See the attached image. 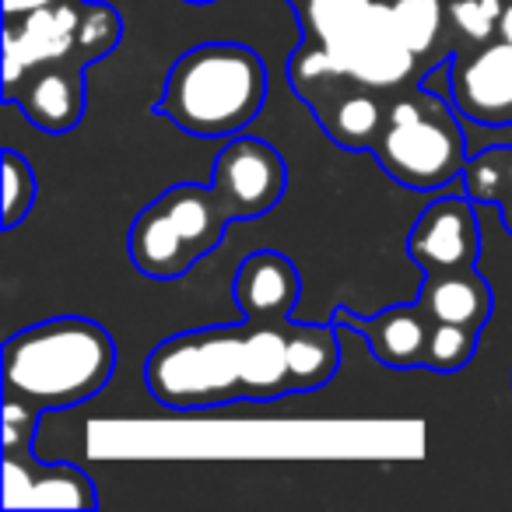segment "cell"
<instances>
[{
  "label": "cell",
  "instance_id": "obj_1",
  "mask_svg": "<svg viewBox=\"0 0 512 512\" xmlns=\"http://www.w3.org/2000/svg\"><path fill=\"white\" fill-rule=\"evenodd\" d=\"M116 372V341L88 316L32 323L4 344V397L36 411H67L106 390Z\"/></svg>",
  "mask_w": 512,
  "mask_h": 512
},
{
  "label": "cell",
  "instance_id": "obj_2",
  "mask_svg": "<svg viewBox=\"0 0 512 512\" xmlns=\"http://www.w3.org/2000/svg\"><path fill=\"white\" fill-rule=\"evenodd\" d=\"M267 102V64L242 43H200L172 64L155 113L193 137H235Z\"/></svg>",
  "mask_w": 512,
  "mask_h": 512
},
{
  "label": "cell",
  "instance_id": "obj_3",
  "mask_svg": "<svg viewBox=\"0 0 512 512\" xmlns=\"http://www.w3.org/2000/svg\"><path fill=\"white\" fill-rule=\"evenodd\" d=\"M302 32L323 43L344 78L376 92H400L425 74V60L400 43L390 0H302Z\"/></svg>",
  "mask_w": 512,
  "mask_h": 512
},
{
  "label": "cell",
  "instance_id": "obj_4",
  "mask_svg": "<svg viewBox=\"0 0 512 512\" xmlns=\"http://www.w3.org/2000/svg\"><path fill=\"white\" fill-rule=\"evenodd\" d=\"M372 155L379 169L407 190H442L460 179L467 141L456 109H449V95L442 99L421 85L400 88L386 102V123Z\"/></svg>",
  "mask_w": 512,
  "mask_h": 512
},
{
  "label": "cell",
  "instance_id": "obj_5",
  "mask_svg": "<svg viewBox=\"0 0 512 512\" xmlns=\"http://www.w3.org/2000/svg\"><path fill=\"white\" fill-rule=\"evenodd\" d=\"M228 225L232 214L214 186L176 183L158 193L130 225V264L144 278L176 281L225 239Z\"/></svg>",
  "mask_w": 512,
  "mask_h": 512
},
{
  "label": "cell",
  "instance_id": "obj_6",
  "mask_svg": "<svg viewBox=\"0 0 512 512\" xmlns=\"http://www.w3.org/2000/svg\"><path fill=\"white\" fill-rule=\"evenodd\" d=\"M151 397L172 411L239 404L242 400V323L165 337L144 365Z\"/></svg>",
  "mask_w": 512,
  "mask_h": 512
},
{
  "label": "cell",
  "instance_id": "obj_7",
  "mask_svg": "<svg viewBox=\"0 0 512 512\" xmlns=\"http://www.w3.org/2000/svg\"><path fill=\"white\" fill-rule=\"evenodd\" d=\"M211 186L232 221H249L281 204L288 190V165L267 141L235 134L214 158Z\"/></svg>",
  "mask_w": 512,
  "mask_h": 512
},
{
  "label": "cell",
  "instance_id": "obj_8",
  "mask_svg": "<svg viewBox=\"0 0 512 512\" xmlns=\"http://www.w3.org/2000/svg\"><path fill=\"white\" fill-rule=\"evenodd\" d=\"M446 95L463 120L481 127H512V46L505 39H491L456 50Z\"/></svg>",
  "mask_w": 512,
  "mask_h": 512
},
{
  "label": "cell",
  "instance_id": "obj_9",
  "mask_svg": "<svg viewBox=\"0 0 512 512\" xmlns=\"http://www.w3.org/2000/svg\"><path fill=\"white\" fill-rule=\"evenodd\" d=\"M407 256L425 274L470 271L481 256V228H477L474 200L460 193L435 197L418 214L407 235Z\"/></svg>",
  "mask_w": 512,
  "mask_h": 512
},
{
  "label": "cell",
  "instance_id": "obj_10",
  "mask_svg": "<svg viewBox=\"0 0 512 512\" xmlns=\"http://www.w3.org/2000/svg\"><path fill=\"white\" fill-rule=\"evenodd\" d=\"M81 0H60L50 8L8 18L4 25V88L18 85L29 71L74 57Z\"/></svg>",
  "mask_w": 512,
  "mask_h": 512
},
{
  "label": "cell",
  "instance_id": "obj_11",
  "mask_svg": "<svg viewBox=\"0 0 512 512\" xmlns=\"http://www.w3.org/2000/svg\"><path fill=\"white\" fill-rule=\"evenodd\" d=\"M88 67L74 60L36 67L18 85L4 88V102L22 106L25 120L43 134H67L85 120L88 109Z\"/></svg>",
  "mask_w": 512,
  "mask_h": 512
},
{
  "label": "cell",
  "instance_id": "obj_12",
  "mask_svg": "<svg viewBox=\"0 0 512 512\" xmlns=\"http://www.w3.org/2000/svg\"><path fill=\"white\" fill-rule=\"evenodd\" d=\"M8 509H95V481L74 463H39L32 449H8L4 460Z\"/></svg>",
  "mask_w": 512,
  "mask_h": 512
},
{
  "label": "cell",
  "instance_id": "obj_13",
  "mask_svg": "<svg viewBox=\"0 0 512 512\" xmlns=\"http://www.w3.org/2000/svg\"><path fill=\"white\" fill-rule=\"evenodd\" d=\"M299 292V267L278 249L249 253L232 281V295L242 320H288L295 313Z\"/></svg>",
  "mask_w": 512,
  "mask_h": 512
},
{
  "label": "cell",
  "instance_id": "obj_14",
  "mask_svg": "<svg viewBox=\"0 0 512 512\" xmlns=\"http://www.w3.org/2000/svg\"><path fill=\"white\" fill-rule=\"evenodd\" d=\"M334 323L369 337V348L376 355V362L390 365V369H418L425 362L428 337H432V316L425 313L421 302L390 306L383 313L369 316V320L348 313V309H337Z\"/></svg>",
  "mask_w": 512,
  "mask_h": 512
},
{
  "label": "cell",
  "instance_id": "obj_15",
  "mask_svg": "<svg viewBox=\"0 0 512 512\" xmlns=\"http://www.w3.org/2000/svg\"><path fill=\"white\" fill-rule=\"evenodd\" d=\"M288 320H242V400L271 404L292 393Z\"/></svg>",
  "mask_w": 512,
  "mask_h": 512
},
{
  "label": "cell",
  "instance_id": "obj_16",
  "mask_svg": "<svg viewBox=\"0 0 512 512\" xmlns=\"http://www.w3.org/2000/svg\"><path fill=\"white\" fill-rule=\"evenodd\" d=\"M386 102L376 88H365L358 81H337L323 99L313 102L316 120L323 123L327 137L344 151H372L379 141V130L386 123Z\"/></svg>",
  "mask_w": 512,
  "mask_h": 512
},
{
  "label": "cell",
  "instance_id": "obj_17",
  "mask_svg": "<svg viewBox=\"0 0 512 512\" xmlns=\"http://www.w3.org/2000/svg\"><path fill=\"white\" fill-rule=\"evenodd\" d=\"M418 302L432 316V323H456V327L470 330H484V323L491 320V306H495L491 285L477 274V267L425 274Z\"/></svg>",
  "mask_w": 512,
  "mask_h": 512
},
{
  "label": "cell",
  "instance_id": "obj_18",
  "mask_svg": "<svg viewBox=\"0 0 512 512\" xmlns=\"http://www.w3.org/2000/svg\"><path fill=\"white\" fill-rule=\"evenodd\" d=\"M341 369V344L330 323H292L288 320V372L292 393L320 390Z\"/></svg>",
  "mask_w": 512,
  "mask_h": 512
},
{
  "label": "cell",
  "instance_id": "obj_19",
  "mask_svg": "<svg viewBox=\"0 0 512 512\" xmlns=\"http://www.w3.org/2000/svg\"><path fill=\"white\" fill-rule=\"evenodd\" d=\"M390 18L400 43L421 60H432L446 39V0H390Z\"/></svg>",
  "mask_w": 512,
  "mask_h": 512
},
{
  "label": "cell",
  "instance_id": "obj_20",
  "mask_svg": "<svg viewBox=\"0 0 512 512\" xmlns=\"http://www.w3.org/2000/svg\"><path fill=\"white\" fill-rule=\"evenodd\" d=\"M123 39V18L113 4L102 0H81V18H78V43H74V64L92 67L102 57L120 46Z\"/></svg>",
  "mask_w": 512,
  "mask_h": 512
},
{
  "label": "cell",
  "instance_id": "obj_21",
  "mask_svg": "<svg viewBox=\"0 0 512 512\" xmlns=\"http://www.w3.org/2000/svg\"><path fill=\"white\" fill-rule=\"evenodd\" d=\"M505 0H446V36H453V53L498 39Z\"/></svg>",
  "mask_w": 512,
  "mask_h": 512
},
{
  "label": "cell",
  "instance_id": "obj_22",
  "mask_svg": "<svg viewBox=\"0 0 512 512\" xmlns=\"http://www.w3.org/2000/svg\"><path fill=\"white\" fill-rule=\"evenodd\" d=\"M463 193L474 200L477 207H498L509 193L512 179V144L509 148H488L481 155L467 158L463 165Z\"/></svg>",
  "mask_w": 512,
  "mask_h": 512
},
{
  "label": "cell",
  "instance_id": "obj_23",
  "mask_svg": "<svg viewBox=\"0 0 512 512\" xmlns=\"http://www.w3.org/2000/svg\"><path fill=\"white\" fill-rule=\"evenodd\" d=\"M477 337H481V330L456 327V323H432V337H428L425 362H421V369L442 372V376H449V372H460L463 365L474 358Z\"/></svg>",
  "mask_w": 512,
  "mask_h": 512
},
{
  "label": "cell",
  "instance_id": "obj_24",
  "mask_svg": "<svg viewBox=\"0 0 512 512\" xmlns=\"http://www.w3.org/2000/svg\"><path fill=\"white\" fill-rule=\"evenodd\" d=\"M36 207V169H32L29 158H22L15 148L4 151V204H0V214H4V228H18L29 211Z\"/></svg>",
  "mask_w": 512,
  "mask_h": 512
},
{
  "label": "cell",
  "instance_id": "obj_25",
  "mask_svg": "<svg viewBox=\"0 0 512 512\" xmlns=\"http://www.w3.org/2000/svg\"><path fill=\"white\" fill-rule=\"evenodd\" d=\"M39 418H43V411L29 407L25 400L4 397V449H32Z\"/></svg>",
  "mask_w": 512,
  "mask_h": 512
},
{
  "label": "cell",
  "instance_id": "obj_26",
  "mask_svg": "<svg viewBox=\"0 0 512 512\" xmlns=\"http://www.w3.org/2000/svg\"><path fill=\"white\" fill-rule=\"evenodd\" d=\"M50 4H60V0H4V18L29 15V11L50 8Z\"/></svg>",
  "mask_w": 512,
  "mask_h": 512
},
{
  "label": "cell",
  "instance_id": "obj_27",
  "mask_svg": "<svg viewBox=\"0 0 512 512\" xmlns=\"http://www.w3.org/2000/svg\"><path fill=\"white\" fill-rule=\"evenodd\" d=\"M498 39H505V43L512 46V0H505V8H502V22H498Z\"/></svg>",
  "mask_w": 512,
  "mask_h": 512
},
{
  "label": "cell",
  "instance_id": "obj_28",
  "mask_svg": "<svg viewBox=\"0 0 512 512\" xmlns=\"http://www.w3.org/2000/svg\"><path fill=\"white\" fill-rule=\"evenodd\" d=\"M498 211H502V225H505V232L512 235V179H509V193H505V200L498 204Z\"/></svg>",
  "mask_w": 512,
  "mask_h": 512
},
{
  "label": "cell",
  "instance_id": "obj_29",
  "mask_svg": "<svg viewBox=\"0 0 512 512\" xmlns=\"http://www.w3.org/2000/svg\"><path fill=\"white\" fill-rule=\"evenodd\" d=\"M183 4H214V0H183Z\"/></svg>",
  "mask_w": 512,
  "mask_h": 512
},
{
  "label": "cell",
  "instance_id": "obj_30",
  "mask_svg": "<svg viewBox=\"0 0 512 512\" xmlns=\"http://www.w3.org/2000/svg\"><path fill=\"white\" fill-rule=\"evenodd\" d=\"M299 4H302V0H299Z\"/></svg>",
  "mask_w": 512,
  "mask_h": 512
}]
</instances>
